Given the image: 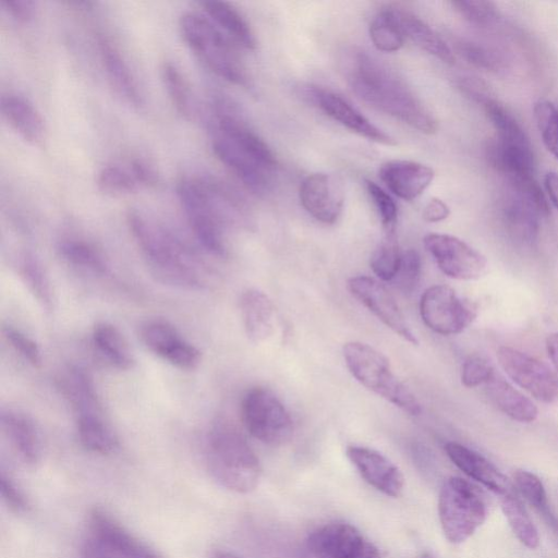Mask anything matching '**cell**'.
<instances>
[{
	"label": "cell",
	"instance_id": "cell-45",
	"mask_svg": "<svg viewBox=\"0 0 558 558\" xmlns=\"http://www.w3.org/2000/svg\"><path fill=\"white\" fill-rule=\"evenodd\" d=\"M450 3L460 15L472 24L485 26L497 20V9L494 2L454 0Z\"/></svg>",
	"mask_w": 558,
	"mask_h": 558
},
{
	"label": "cell",
	"instance_id": "cell-27",
	"mask_svg": "<svg viewBox=\"0 0 558 558\" xmlns=\"http://www.w3.org/2000/svg\"><path fill=\"white\" fill-rule=\"evenodd\" d=\"M1 112L9 125L27 143L38 145L45 137L44 120L25 97L8 94L1 98Z\"/></svg>",
	"mask_w": 558,
	"mask_h": 558
},
{
	"label": "cell",
	"instance_id": "cell-25",
	"mask_svg": "<svg viewBox=\"0 0 558 558\" xmlns=\"http://www.w3.org/2000/svg\"><path fill=\"white\" fill-rule=\"evenodd\" d=\"M239 307L244 331L253 343H262L275 333L276 311L263 291L250 288L242 292Z\"/></svg>",
	"mask_w": 558,
	"mask_h": 558
},
{
	"label": "cell",
	"instance_id": "cell-32",
	"mask_svg": "<svg viewBox=\"0 0 558 558\" xmlns=\"http://www.w3.org/2000/svg\"><path fill=\"white\" fill-rule=\"evenodd\" d=\"M485 386L490 402L510 418L520 423H531L537 418L536 405L509 383L494 377Z\"/></svg>",
	"mask_w": 558,
	"mask_h": 558
},
{
	"label": "cell",
	"instance_id": "cell-56",
	"mask_svg": "<svg viewBox=\"0 0 558 558\" xmlns=\"http://www.w3.org/2000/svg\"><path fill=\"white\" fill-rule=\"evenodd\" d=\"M359 558H381L377 547L367 541L364 550Z\"/></svg>",
	"mask_w": 558,
	"mask_h": 558
},
{
	"label": "cell",
	"instance_id": "cell-42",
	"mask_svg": "<svg viewBox=\"0 0 558 558\" xmlns=\"http://www.w3.org/2000/svg\"><path fill=\"white\" fill-rule=\"evenodd\" d=\"M401 255L395 230L385 231L381 242L369 260L373 272L384 281L393 280L400 266Z\"/></svg>",
	"mask_w": 558,
	"mask_h": 558
},
{
	"label": "cell",
	"instance_id": "cell-36",
	"mask_svg": "<svg viewBox=\"0 0 558 558\" xmlns=\"http://www.w3.org/2000/svg\"><path fill=\"white\" fill-rule=\"evenodd\" d=\"M501 509L517 538L525 547L535 549L539 544L538 532L518 496L513 493L502 496Z\"/></svg>",
	"mask_w": 558,
	"mask_h": 558
},
{
	"label": "cell",
	"instance_id": "cell-16",
	"mask_svg": "<svg viewBox=\"0 0 558 558\" xmlns=\"http://www.w3.org/2000/svg\"><path fill=\"white\" fill-rule=\"evenodd\" d=\"M304 93L324 113L348 130L379 144H396L395 140L389 134L374 125L339 94L316 86L306 87Z\"/></svg>",
	"mask_w": 558,
	"mask_h": 558
},
{
	"label": "cell",
	"instance_id": "cell-22",
	"mask_svg": "<svg viewBox=\"0 0 558 558\" xmlns=\"http://www.w3.org/2000/svg\"><path fill=\"white\" fill-rule=\"evenodd\" d=\"M207 206L225 227L248 223L250 214L244 199L226 182L208 174L193 175Z\"/></svg>",
	"mask_w": 558,
	"mask_h": 558
},
{
	"label": "cell",
	"instance_id": "cell-15",
	"mask_svg": "<svg viewBox=\"0 0 558 558\" xmlns=\"http://www.w3.org/2000/svg\"><path fill=\"white\" fill-rule=\"evenodd\" d=\"M211 147L217 159L251 192L265 194L270 190L277 169L266 166L215 133Z\"/></svg>",
	"mask_w": 558,
	"mask_h": 558
},
{
	"label": "cell",
	"instance_id": "cell-33",
	"mask_svg": "<svg viewBox=\"0 0 558 558\" xmlns=\"http://www.w3.org/2000/svg\"><path fill=\"white\" fill-rule=\"evenodd\" d=\"M59 387L77 415L101 414L96 389L89 376L80 367L71 366L61 373Z\"/></svg>",
	"mask_w": 558,
	"mask_h": 558
},
{
	"label": "cell",
	"instance_id": "cell-34",
	"mask_svg": "<svg viewBox=\"0 0 558 558\" xmlns=\"http://www.w3.org/2000/svg\"><path fill=\"white\" fill-rule=\"evenodd\" d=\"M93 342L100 354L121 371L132 369L134 355L120 330L109 323H98L93 329Z\"/></svg>",
	"mask_w": 558,
	"mask_h": 558
},
{
	"label": "cell",
	"instance_id": "cell-52",
	"mask_svg": "<svg viewBox=\"0 0 558 558\" xmlns=\"http://www.w3.org/2000/svg\"><path fill=\"white\" fill-rule=\"evenodd\" d=\"M80 556L81 558H119L109 547L92 534L84 539Z\"/></svg>",
	"mask_w": 558,
	"mask_h": 558
},
{
	"label": "cell",
	"instance_id": "cell-30",
	"mask_svg": "<svg viewBox=\"0 0 558 558\" xmlns=\"http://www.w3.org/2000/svg\"><path fill=\"white\" fill-rule=\"evenodd\" d=\"M204 14L233 43L254 50L257 46L255 35L243 15L231 4L222 1L201 2Z\"/></svg>",
	"mask_w": 558,
	"mask_h": 558
},
{
	"label": "cell",
	"instance_id": "cell-3",
	"mask_svg": "<svg viewBox=\"0 0 558 558\" xmlns=\"http://www.w3.org/2000/svg\"><path fill=\"white\" fill-rule=\"evenodd\" d=\"M205 449L208 470L221 486L242 494L255 489L262 472L259 460L231 422L217 418L211 424Z\"/></svg>",
	"mask_w": 558,
	"mask_h": 558
},
{
	"label": "cell",
	"instance_id": "cell-40",
	"mask_svg": "<svg viewBox=\"0 0 558 558\" xmlns=\"http://www.w3.org/2000/svg\"><path fill=\"white\" fill-rule=\"evenodd\" d=\"M369 37L374 46L384 52L400 50L405 39L390 8L381 10L373 17Z\"/></svg>",
	"mask_w": 558,
	"mask_h": 558
},
{
	"label": "cell",
	"instance_id": "cell-9",
	"mask_svg": "<svg viewBox=\"0 0 558 558\" xmlns=\"http://www.w3.org/2000/svg\"><path fill=\"white\" fill-rule=\"evenodd\" d=\"M420 314L429 329L450 336L462 332L474 320L476 308L460 298L451 287L436 284L422 294Z\"/></svg>",
	"mask_w": 558,
	"mask_h": 558
},
{
	"label": "cell",
	"instance_id": "cell-10",
	"mask_svg": "<svg viewBox=\"0 0 558 558\" xmlns=\"http://www.w3.org/2000/svg\"><path fill=\"white\" fill-rule=\"evenodd\" d=\"M505 373L535 399L550 403L558 399V376L544 362L510 347L497 350Z\"/></svg>",
	"mask_w": 558,
	"mask_h": 558
},
{
	"label": "cell",
	"instance_id": "cell-49",
	"mask_svg": "<svg viewBox=\"0 0 558 558\" xmlns=\"http://www.w3.org/2000/svg\"><path fill=\"white\" fill-rule=\"evenodd\" d=\"M3 333L5 339L21 356L34 367H40L43 363L41 352L33 339L11 326H4Z\"/></svg>",
	"mask_w": 558,
	"mask_h": 558
},
{
	"label": "cell",
	"instance_id": "cell-13",
	"mask_svg": "<svg viewBox=\"0 0 558 558\" xmlns=\"http://www.w3.org/2000/svg\"><path fill=\"white\" fill-rule=\"evenodd\" d=\"M347 286L350 293L396 335L413 345L418 344L395 298L381 282L367 276H355Z\"/></svg>",
	"mask_w": 558,
	"mask_h": 558
},
{
	"label": "cell",
	"instance_id": "cell-46",
	"mask_svg": "<svg viewBox=\"0 0 558 558\" xmlns=\"http://www.w3.org/2000/svg\"><path fill=\"white\" fill-rule=\"evenodd\" d=\"M365 187L378 211L385 231H393L398 217V207L395 201L385 190L373 181L366 180Z\"/></svg>",
	"mask_w": 558,
	"mask_h": 558
},
{
	"label": "cell",
	"instance_id": "cell-2",
	"mask_svg": "<svg viewBox=\"0 0 558 558\" xmlns=\"http://www.w3.org/2000/svg\"><path fill=\"white\" fill-rule=\"evenodd\" d=\"M126 221L151 274L158 280L191 289L205 287L208 269L179 236L137 210H130Z\"/></svg>",
	"mask_w": 558,
	"mask_h": 558
},
{
	"label": "cell",
	"instance_id": "cell-43",
	"mask_svg": "<svg viewBox=\"0 0 558 558\" xmlns=\"http://www.w3.org/2000/svg\"><path fill=\"white\" fill-rule=\"evenodd\" d=\"M534 118L543 143L558 160V109L549 100H538L534 105Z\"/></svg>",
	"mask_w": 558,
	"mask_h": 558
},
{
	"label": "cell",
	"instance_id": "cell-48",
	"mask_svg": "<svg viewBox=\"0 0 558 558\" xmlns=\"http://www.w3.org/2000/svg\"><path fill=\"white\" fill-rule=\"evenodd\" d=\"M495 377L492 364L481 356H470L461 367V383L468 388L486 385Z\"/></svg>",
	"mask_w": 558,
	"mask_h": 558
},
{
	"label": "cell",
	"instance_id": "cell-31",
	"mask_svg": "<svg viewBox=\"0 0 558 558\" xmlns=\"http://www.w3.org/2000/svg\"><path fill=\"white\" fill-rule=\"evenodd\" d=\"M487 158L492 167L506 179L534 175L535 158L532 145L508 144L496 140L487 147Z\"/></svg>",
	"mask_w": 558,
	"mask_h": 558
},
{
	"label": "cell",
	"instance_id": "cell-54",
	"mask_svg": "<svg viewBox=\"0 0 558 558\" xmlns=\"http://www.w3.org/2000/svg\"><path fill=\"white\" fill-rule=\"evenodd\" d=\"M544 186L550 202L558 209V173L555 171L546 172L544 177Z\"/></svg>",
	"mask_w": 558,
	"mask_h": 558
},
{
	"label": "cell",
	"instance_id": "cell-44",
	"mask_svg": "<svg viewBox=\"0 0 558 558\" xmlns=\"http://www.w3.org/2000/svg\"><path fill=\"white\" fill-rule=\"evenodd\" d=\"M456 49L463 59L477 68L494 72L505 68V60L501 54L489 47L473 41L460 40L456 44Z\"/></svg>",
	"mask_w": 558,
	"mask_h": 558
},
{
	"label": "cell",
	"instance_id": "cell-29",
	"mask_svg": "<svg viewBox=\"0 0 558 558\" xmlns=\"http://www.w3.org/2000/svg\"><path fill=\"white\" fill-rule=\"evenodd\" d=\"M2 428L21 459L37 464L41 458L43 445L37 426L27 415L15 411H2Z\"/></svg>",
	"mask_w": 558,
	"mask_h": 558
},
{
	"label": "cell",
	"instance_id": "cell-17",
	"mask_svg": "<svg viewBox=\"0 0 558 558\" xmlns=\"http://www.w3.org/2000/svg\"><path fill=\"white\" fill-rule=\"evenodd\" d=\"M303 208L316 220L331 225L340 217L344 190L340 179L330 173H312L300 185Z\"/></svg>",
	"mask_w": 558,
	"mask_h": 558
},
{
	"label": "cell",
	"instance_id": "cell-51",
	"mask_svg": "<svg viewBox=\"0 0 558 558\" xmlns=\"http://www.w3.org/2000/svg\"><path fill=\"white\" fill-rule=\"evenodd\" d=\"M1 7L19 23H29L36 15V3L29 0H3Z\"/></svg>",
	"mask_w": 558,
	"mask_h": 558
},
{
	"label": "cell",
	"instance_id": "cell-19",
	"mask_svg": "<svg viewBox=\"0 0 558 558\" xmlns=\"http://www.w3.org/2000/svg\"><path fill=\"white\" fill-rule=\"evenodd\" d=\"M347 456L361 476L374 488L390 497L401 495L403 475L387 457L363 446H349Z\"/></svg>",
	"mask_w": 558,
	"mask_h": 558
},
{
	"label": "cell",
	"instance_id": "cell-38",
	"mask_svg": "<svg viewBox=\"0 0 558 558\" xmlns=\"http://www.w3.org/2000/svg\"><path fill=\"white\" fill-rule=\"evenodd\" d=\"M513 483L520 495L543 515L551 527L558 531V520L549 507L542 481L529 471L517 470L513 474Z\"/></svg>",
	"mask_w": 558,
	"mask_h": 558
},
{
	"label": "cell",
	"instance_id": "cell-23",
	"mask_svg": "<svg viewBox=\"0 0 558 558\" xmlns=\"http://www.w3.org/2000/svg\"><path fill=\"white\" fill-rule=\"evenodd\" d=\"M445 451L458 469L489 490L501 497L513 493L510 480L478 452L454 441L447 442Z\"/></svg>",
	"mask_w": 558,
	"mask_h": 558
},
{
	"label": "cell",
	"instance_id": "cell-58",
	"mask_svg": "<svg viewBox=\"0 0 558 558\" xmlns=\"http://www.w3.org/2000/svg\"><path fill=\"white\" fill-rule=\"evenodd\" d=\"M420 558H436V557L433 554H430V553H424V554L421 555Z\"/></svg>",
	"mask_w": 558,
	"mask_h": 558
},
{
	"label": "cell",
	"instance_id": "cell-18",
	"mask_svg": "<svg viewBox=\"0 0 558 558\" xmlns=\"http://www.w3.org/2000/svg\"><path fill=\"white\" fill-rule=\"evenodd\" d=\"M88 521L89 534L101 541L119 558H163L100 508L92 510Z\"/></svg>",
	"mask_w": 558,
	"mask_h": 558
},
{
	"label": "cell",
	"instance_id": "cell-11",
	"mask_svg": "<svg viewBox=\"0 0 558 558\" xmlns=\"http://www.w3.org/2000/svg\"><path fill=\"white\" fill-rule=\"evenodd\" d=\"M423 242L438 268L452 279L476 280L487 271L485 256L457 236L428 233Z\"/></svg>",
	"mask_w": 558,
	"mask_h": 558
},
{
	"label": "cell",
	"instance_id": "cell-47",
	"mask_svg": "<svg viewBox=\"0 0 558 558\" xmlns=\"http://www.w3.org/2000/svg\"><path fill=\"white\" fill-rule=\"evenodd\" d=\"M421 257L415 250L402 252L399 269L393 278L396 287L404 292H412L420 280Z\"/></svg>",
	"mask_w": 558,
	"mask_h": 558
},
{
	"label": "cell",
	"instance_id": "cell-20",
	"mask_svg": "<svg viewBox=\"0 0 558 558\" xmlns=\"http://www.w3.org/2000/svg\"><path fill=\"white\" fill-rule=\"evenodd\" d=\"M157 182L155 169L138 158L108 163L97 175L98 189L112 196L132 194L155 186Z\"/></svg>",
	"mask_w": 558,
	"mask_h": 558
},
{
	"label": "cell",
	"instance_id": "cell-35",
	"mask_svg": "<svg viewBox=\"0 0 558 558\" xmlns=\"http://www.w3.org/2000/svg\"><path fill=\"white\" fill-rule=\"evenodd\" d=\"M76 425L80 442L86 450L109 454L118 447V438L101 414L77 415Z\"/></svg>",
	"mask_w": 558,
	"mask_h": 558
},
{
	"label": "cell",
	"instance_id": "cell-14",
	"mask_svg": "<svg viewBox=\"0 0 558 558\" xmlns=\"http://www.w3.org/2000/svg\"><path fill=\"white\" fill-rule=\"evenodd\" d=\"M140 337L149 351L180 369L192 371L201 364L199 350L182 338L167 320L146 322L141 327Z\"/></svg>",
	"mask_w": 558,
	"mask_h": 558
},
{
	"label": "cell",
	"instance_id": "cell-26",
	"mask_svg": "<svg viewBox=\"0 0 558 558\" xmlns=\"http://www.w3.org/2000/svg\"><path fill=\"white\" fill-rule=\"evenodd\" d=\"M98 49L107 77L114 90L130 105L143 104L137 82L117 46L104 35L98 36Z\"/></svg>",
	"mask_w": 558,
	"mask_h": 558
},
{
	"label": "cell",
	"instance_id": "cell-39",
	"mask_svg": "<svg viewBox=\"0 0 558 558\" xmlns=\"http://www.w3.org/2000/svg\"><path fill=\"white\" fill-rule=\"evenodd\" d=\"M161 77L168 97L177 112L186 120L193 119V97L189 83L180 69L174 63L167 61L162 65Z\"/></svg>",
	"mask_w": 558,
	"mask_h": 558
},
{
	"label": "cell",
	"instance_id": "cell-41",
	"mask_svg": "<svg viewBox=\"0 0 558 558\" xmlns=\"http://www.w3.org/2000/svg\"><path fill=\"white\" fill-rule=\"evenodd\" d=\"M20 272L37 302L44 308L51 310L52 293L50 283L38 258L32 253H25L20 262Z\"/></svg>",
	"mask_w": 558,
	"mask_h": 558
},
{
	"label": "cell",
	"instance_id": "cell-6",
	"mask_svg": "<svg viewBox=\"0 0 558 558\" xmlns=\"http://www.w3.org/2000/svg\"><path fill=\"white\" fill-rule=\"evenodd\" d=\"M500 214L506 232L515 243L532 246L536 242L539 220L549 215V206L534 175L506 180Z\"/></svg>",
	"mask_w": 558,
	"mask_h": 558
},
{
	"label": "cell",
	"instance_id": "cell-21",
	"mask_svg": "<svg viewBox=\"0 0 558 558\" xmlns=\"http://www.w3.org/2000/svg\"><path fill=\"white\" fill-rule=\"evenodd\" d=\"M366 543L355 526L333 522L315 530L307 538V548L315 558H359Z\"/></svg>",
	"mask_w": 558,
	"mask_h": 558
},
{
	"label": "cell",
	"instance_id": "cell-5",
	"mask_svg": "<svg viewBox=\"0 0 558 558\" xmlns=\"http://www.w3.org/2000/svg\"><path fill=\"white\" fill-rule=\"evenodd\" d=\"M351 375L366 389L410 415H418L421 404L412 391L395 375L388 359L372 345L350 341L342 348Z\"/></svg>",
	"mask_w": 558,
	"mask_h": 558
},
{
	"label": "cell",
	"instance_id": "cell-12",
	"mask_svg": "<svg viewBox=\"0 0 558 558\" xmlns=\"http://www.w3.org/2000/svg\"><path fill=\"white\" fill-rule=\"evenodd\" d=\"M177 194L198 242L213 255L226 256L223 227L207 206L193 175H184L179 179Z\"/></svg>",
	"mask_w": 558,
	"mask_h": 558
},
{
	"label": "cell",
	"instance_id": "cell-50",
	"mask_svg": "<svg viewBox=\"0 0 558 558\" xmlns=\"http://www.w3.org/2000/svg\"><path fill=\"white\" fill-rule=\"evenodd\" d=\"M0 492L4 504L12 512L21 514L28 510V502L25 495L16 483L3 471L0 475Z\"/></svg>",
	"mask_w": 558,
	"mask_h": 558
},
{
	"label": "cell",
	"instance_id": "cell-24",
	"mask_svg": "<svg viewBox=\"0 0 558 558\" xmlns=\"http://www.w3.org/2000/svg\"><path fill=\"white\" fill-rule=\"evenodd\" d=\"M434 170L421 162L393 159L379 169V178L396 196L404 201L418 197L433 182Z\"/></svg>",
	"mask_w": 558,
	"mask_h": 558
},
{
	"label": "cell",
	"instance_id": "cell-37",
	"mask_svg": "<svg viewBox=\"0 0 558 558\" xmlns=\"http://www.w3.org/2000/svg\"><path fill=\"white\" fill-rule=\"evenodd\" d=\"M58 251L60 256L73 266L97 275H106L109 271V266L101 252L86 241L63 240L59 243Z\"/></svg>",
	"mask_w": 558,
	"mask_h": 558
},
{
	"label": "cell",
	"instance_id": "cell-8",
	"mask_svg": "<svg viewBox=\"0 0 558 558\" xmlns=\"http://www.w3.org/2000/svg\"><path fill=\"white\" fill-rule=\"evenodd\" d=\"M241 416L247 432L257 440L280 446L293 435L290 413L269 389L254 387L248 390L241 404Z\"/></svg>",
	"mask_w": 558,
	"mask_h": 558
},
{
	"label": "cell",
	"instance_id": "cell-1",
	"mask_svg": "<svg viewBox=\"0 0 558 558\" xmlns=\"http://www.w3.org/2000/svg\"><path fill=\"white\" fill-rule=\"evenodd\" d=\"M341 64L350 88L363 102L422 133L437 131L438 124L432 112L378 59L361 49H351L344 53Z\"/></svg>",
	"mask_w": 558,
	"mask_h": 558
},
{
	"label": "cell",
	"instance_id": "cell-57",
	"mask_svg": "<svg viewBox=\"0 0 558 558\" xmlns=\"http://www.w3.org/2000/svg\"><path fill=\"white\" fill-rule=\"evenodd\" d=\"M214 558H239V557H236L233 554H230L228 551L217 550L214 555Z\"/></svg>",
	"mask_w": 558,
	"mask_h": 558
},
{
	"label": "cell",
	"instance_id": "cell-55",
	"mask_svg": "<svg viewBox=\"0 0 558 558\" xmlns=\"http://www.w3.org/2000/svg\"><path fill=\"white\" fill-rule=\"evenodd\" d=\"M546 349L556 371L558 372V333H550L546 338Z\"/></svg>",
	"mask_w": 558,
	"mask_h": 558
},
{
	"label": "cell",
	"instance_id": "cell-28",
	"mask_svg": "<svg viewBox=\"0 0 558 558\" xmlns=\"http://www.w3.org/2000/svg\"><path fill=\"white\" fill-rule=\"evenodd\" d=\"M390 9L404 38L410 39L422 50L440 61L447 64L454 63L453 51L429 25L407 10L400 8Z\"/></svg>",
	"mask_w": 558,
	"mask_h": 558
},
{
	"label": "cell",
	"instance_id": "cell-53",
	"mask_svg": "<svg viewBox=\"0 0 558 558\" xmlns=\"http://www.w3.org/2000/svg\"><path fill=\"white\" fill-rule=\"evenodd\" d=\"M449 215L450 209L448 205L444 201L436 197L429 199L423 209V219L428 222L442 221L447 219Z\"/></svg>",
	"mask_w": 558,
	"mask_h": 558
},
{
	"label": "cell",
	"instance_id": "cell-4",
	"mask_svg": "<svg viewBox=\"0 0 558 558\" xmlns=\"http://www.w3.org/2000/svg\"><path fill=\"white\" fill-rule=\"evenodd\" d=\"M179 29L190 49L211 72L231 84L251 86L232 41L205 14L184 13Z\"/></svg>",
	"mask_w": 558,
	"mask_h": 558
},
{
	"label": "cell",
	"instance_id": "cell-7",
	"mask_svg": "<svg viewBox=\"0 0 558 558\" xmlns=\"http://www.w3.org/2000/svg\"><path fill=\"white\" fill-rule=\"evenodd\" d=\"M438 514L446 538L452 544H460L484 523L487 508L471 483L451 476L440 488Z\"/></svg>",
	"mask_w": 558,
	"mask_h": 558
}]
</instances>
